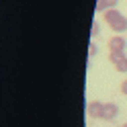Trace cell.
I'll list each match as a JSON object with an SVG mask.
<instances>
[{"instance_id":"obj_4","label":"cell","mask_w":127,"mask_h":127,"mask_svg":"<svg viewBox=\"0 0 127 127\" xmlns=\"http://www.w3.org/2000/svg\"><path fill=\"white\" fill-rule=\"evenodd\" d=\"M125 47H127V41H125L121 35H115V37L109 39V49L113 51V53H123Z\"/></svg>"},{"instance_id":"obj_5","label":"cell","mask_w":127,"mask_h":127,"mask_svg":"<svg viewBox=\"0 0 127 127\" xmlns=\"http://www.w3.org/2000/svg\"><path fill=\"white\" fill-rule=\"evenodd\" d=\"M117 115H119V107L115 105V102H105L102 119H105V121H113V119H117Z\"/></svg>"},{"instance_id":"obj_2","label":"cell","mask_w":127,"mask_h":127,"mask_svg":"<svg viewBox=\"0 0 127 127\" xmlns=\"http://www.w3.org/2000/svg\"><path fill=\"white\" fill-rule=\"evenodd\" d=\"M109 60H111V64H113V68L117 70V72H121V74L127 72V55L125 53H113L111 51Z\"/></svg>"},{"instance_id":"obj_8","label":"cell","mask_w":127,"mask_h":127,"mask_svg":"<svg viewBox=\"0 0 127 127\" xmlns=\"http://www.w3.org/2000/svg\"><path fill=\"white\" fill-rule=\"evenodd\" d=\"M121 94H125V96H127V80L121 82Z\"/></svg>"},{"instance_id":"obj_10","label":"cell","mask_w":127,"mask_h":127,"mask_svg":"<svg viewBox=\"0 0 127 127\" xmlns=\"http://www.w3.org/2000/svg\"><path fill=\"white\" fill-rule=\"evenodd\" d=\"M121 127H127V123H125V125H121Z\"/></svg>"},{"instance_id":"obj_3","label":"cell","mask_w":127,"mask_h":127,"mask_svg":"<svg viewBox=\"0 0 127 127\" xmlns=\"http://www.w3.org/2000/svg\"><path fill=\"white\" fill-rule=\"evenodd\" d=\"M102 109H105V105L100 100H90L86 105V115L90 119H102Z\"/></svg>"},{"instance_id":"obj_1","label":"cell","mask_w":127,"mask_h":127,"mask_svg":"<svg viewBox=\"0 0 127 127\" xmlns=\"http://www.w3.org/2000/svg\"><path fill=\"white\" fill-rule=\"evenodd\" d=\"M102 19H105V23L115 31V33H123V31H127V17H123L117 8L107 10L105 14H102Z\"/></svg>"},{"instance_id":"obj_9","label":"cell","mask_w":127,"mask_h":127,"mask_svg":"<svg viewBox=\"0 0 127 127\" xmlns=\"http://www.w3.org/2000/svg\"><path fill=\"white\" fill-rule=\"evenodd\" d=\"M88 53H90V58H92L94 53H96V45H94V43H90V47H88Z\"/></svg>"},{"instance_id":"obj_7","label":"cell","mask_w":127,"mask_h":127,"mask_svg":"<svg viewBox=\"0 0 127 127\" xmlns=\"http://www.w3.org/2000/svg\"><path fill=\"white\" fill-rule=\"evenodd\" d=\"M90 33H92V37H96V35L100 33V25H98V21H94V23H92V31H90Z\"/></svg>"},{"instance_id":"obj_6","label":"cell","mask_w":127,"mask_h":127,"mask_svg":"<svg viewBox=\"0 0 127 127\" xmlns=\"http://www.w3.org/2000/svg\"><path fill=\"white\" fill-rule=\"evenodd\" d=\"M119 4V0H96V10L98 12H107L111 8H115Z\"/></svg>"}]
</instances>
